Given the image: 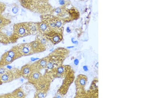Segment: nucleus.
Returning <instances> with one entry per match:
<instances>
[{
  "label": "nucleus",
  "mask_w": 149,
  "mask_h": 98,
  "mask_svg": "<svg viewBox=\"0 0 149 98\" xmlns=\"http://www.w3.org/2000/svg\"><path fill=\"white\" fill-rule=\"evenodd\" d=\"M46 93L45 91L38 90L35 93V98H44L45 97Z\"/></svg>",
  "instance_id": "obj_16"
},
{
  "label": "nucleus",
  "mask_w": 149,
  "mask_h": 98,
  "mask_svg": "<svg viewBox=\"0 0 149 98\" xmlns=\"http://www.w3.org/2000/svg\"><path fill=\"white\" fill-rule=\"evenodd\" d=\"M67 32H70V30L69 28H67Z\"/></svg>",
  "instance_id": "obj_24"
},
{
  "label": "nucleus",
  "mask_w": 149,
  "mask_h": 98,
  "mask_svg": "<svg viewBox=\"0 0 149 98\" xmlns=\"http://www.w3.org/2000/svg\"><path fill=\"white\" fill-rule=\"evenodd\" d=\"M32 71L31 65L27 64L22 67L19 73L24 78L28 79Z\"/></svg>",
  "instance_id": "obj_10"
},
{
  "label": "nucleus",
  "mask_w": 149,
  "mask_h": 98,
  "mask_svg": "<svg viewBox=\"0 0 149 98\" xmlns=\"http://www.w3.org/2000/svg\"><path fill=\"white\" fill-rule=\"evenodd\" d=\"M22 56L16 46H14L2 55L0 59V66H5L9 65Z\"/></svg>",
  "instance_id": "obj_1"
},
{
  "label": "nucleus",
  "mask_w": 149,
  "mask_h": 98,
  "mask_svg": "<svg viewBox=\"0 0 149 98\" xmlns=\"http://www.w3.org/2000/svg\"><path fill=\"white\" fill-rule=\"evenodd\" d=\"M11 98H23L26 97L24 90L21 87L17 88L10 94Z\"/></svg>",
  "instance_id": "obj_13"
},
{
  "label": "nucleus",
  "mask_w": 149,
  "mask_h": 98,
  "mask_svg": "<svg viewBox=\"0 0 149 98\" xmlns=\"http://www.w3.org/2000/svg\"><path fill=\"white\" fill-rule=\"evenodd\" d=\"M59 3L61 5H63L64 4V1L63 0H60L59 1Z\"/></svg>",
  "instance_id": "obj_22"
},
{
  "label": "nucleus",
  "mask_w": 149,
  "mask_h": 98,
  "mask_svg": "<svg viewBox=\"0 0 149 98\" xmlns=\"http://www.w3.org/2000/svg\"><path fill=\"white\" fill-rule=\"evenodd\" d=\"M37 40L39 41L40 43H41L45 47V48L47 46H49L50 42L47 37H43L42 36H38L37 37Z\"/></svg>",
  "instance_id": "obj_14"
},
{
  "label": "nucleus",
  "mask_w": 149,
  "mask_h": 98,
  "mask_svg": "<svg viewBox=\"0 0 149 98\" xmlns=\"http://www.w3.org/2000/svg\"><path fill=\"white\" fill-rule=\"evenodd\" d=\"M8 69L5 67L4 66H0V75L8 71Z\"/></svg>",
  "instance_id": "obj_18"
},
{
  "label": "nucleus",
  "mask_w": 149,
  "mask_h": 98,
  "mask_svg": "<svg viewBox=\"0 0 149 98\" xmlns=\"http://www.w3.org/2000/svg\"><path fill=\"white\" fill-rule=\"evenodd\" d=\"M17 71L8 69L5 72L0 75V80L3 83L11 82L17 77Z\"/></svg>",
  "instance_id": "obj_4"
},
{
  "label": "nucleus",
  "mask_w": 149,
  "mask_h": 98,
  "mask_svg": "<svg viewBox=\"0 0 149 98\" xmlns=\"http://www.w3.org/2000/svg\"><path fill=\"white\" fill-rule=\"evenodd\" d=\"M19 53L23 56L31 55L34 53L30 43H25L16 46Z\"/></svg>",
  "instance_id": "obj_5"
},
{
  "label": "nucleus",
  "mask_w": 149,
  "mask_h": 98,
  "mask_svg": "<svg viewBox=\"0 0 149 98\" xmlns=\"http://www.w3.org/2000/svg\"><path fill=\"white\" fill-rule=\"evenodd\" d=\"M84 70H85V71H87L88 70L87 67L86 66H84Z\"/></svg>",
  "instance_id": "obj_23"
},
{
  "label": "nucleus",
  "mask_w": 149,
  "mask_h": 98,
  "mask_svg": "<svg viewBox=\"0 0 149 98\" xmlns=\"http://www.w3.org/2000/svg\"><path fill=\"white\" fill-rule=\"evenodd\" d=\"M14 35L18 37H22L31 35L29 23L15 24L13 27Z\"/></svg>",
  "instance_id": "obj_3"
},
{
  "label": "nucleus",
  "mask_w": 149,
  "mask_h": 98,
  "mask_svg": "<svg viewBox=\"0 0 149 98\" xmlns=\"http://www.w3.org/2000/svg\"><path fill=\"white\" fill-rule=\"evenodd\" d=\"M1 28H0V30H1Z\"/></svg>",
  "instance_id": "obj_26"
},
{
  "label": "nucleus",
  "mask_w": 149,
  "mask_h": 98,
  "mask_svg": "<svg viewBox=\"0 0 149 98\" xmlns=\"http://www.w3.org/2000/svg\"><path fill=\"white\" fill-rule=\"evenodd\" d=\"M38 30L42 34L46 35L53 30L46 23L43 22L37 23Z\"/></svg>",
  "instance_id": "obj_11"
},
{
  "label": "nucleus",
  "mask_w": 149,
  "mask_h": 98,
  "mask_svg": "<svg viewBox=\"0 0 149 98\" xmlns=\"http://www.w3.org/2000/svg\"><path fill=\"white\" fill-rule=\"evenodd\" d=\"M36 87L38 90L46 91L49 87V83L46 80H42V78L36 84Z\"/></svg>",
  "instance_id": "obj_12"
},
{
  "label": "nucleus",
  "mask_w": 149,
  "mask_h": 98,
  "mask_svg": "<svg viewBox=\"0 0 149 98\" xmlns=\"http://www.w3.org/2000/svg\"><path fill=\"white\" fill-rule=\"evenodd\" d=\"M2 84H3V83H2L1 81V80H0V85H1Z\"/></svg>",
  "instance_id": "obj_25"
},
{
  "label": "nucleus",
  "mask_w": 149,
  "mask_h": 98,
  "mask_svg": "<svg viewBox=\"0 0 149 98\" xmlns=\"http://www.w3.org/2000/svg\"><path fill=\"white\" fill-rule=\"evenodd\" d=\"M74 64H75V65H77V64L79 63L78 60L77 59H76L75 60H74Z\"/></svg>",
  "instance_id": "obj_21"
},
{
  "label": "nucleus",
  "mask_w": 149,
  "mask_h": 98,
  "mask_svg": "<svg viewBox=\"0 0 149 98\" xmlns=\"http://www.w3.org/2000/svg\"><path fill=\"white\" fill-rule=\"evenodd\" d=\"M18 8L16 7H14L12 9V11L14 14H16L18 13Z\"/></svg>",
  "instance_id": "obj_20"
},
{
  "label": "nucleus",
  "mask_w": 149,
  "mask_h": 98,
  "mask_svg": "<svg viewBox=\"0 0 149 98\" xmlns=\"http://www.w3.org/2000/svg\"><path fill=\"white\" fill-rule=\"evenodd\" d=\"M79 83L80 85L84 86L85 84L86 80L84 79L81 78L79 80Z\"/></svg>",
  "instance_id": "obj_19"
},
{
  "label": "nucleus",
  "mask_w": 149,
  "mask_h": 98,
  "mask_svg": "<svg viewBox=\"0 0 149 98\" xmlns=\"http://www.w3.org/2000/svg\"><path fill=\"white\" fill-rule=\"evenodd\" d=\"M33 51L34 53H38L45 51V48L38 40L30 43Z\"/></svg>",
  "instance_id": "obj_9"
},
{
  "label": "nucleus",
  "mask_w": 149,
  "mask_h": 98,
  "mask_svg": "<svg viewBox=\"0 0 149 98\" xmlns=\"http://www.w3.org/2000/svg\"><path fill=\"white\" fill-rule=\"evenodd\" d=\"M46 35L50 41L54 44L58 43L61 41L62 39L61 33L54 31L47 33Z\"/></svg>",
  "instance_id": "obj_7"
},
{
  "label": "nucleus",
  "mask_w": 149,
  "mask_h": 98,
  "mask_svg": "<svg viewBox=\"0 0 149 98\" xmlns=\"http://www.w3.org/2000/svg\"><path fill=\"white\" fill-rule=\"evenodd\" d=\"M10 23V21L6 19L0 17V28H1L8 25Z\"/></svg>",
  "instance_id": "obj_15"
},
{
  "label": "nucleus",
  "mask_w": 149,
  "mask_h": 98,
  "mask_svg": "<svg viewBox=\"0 0 149 98\" xmlns=\"http://www.w3.org/2000/svg\"><path fill=\"white\" fill-rule=\"evenodd\" d=\"M66 72V69L63 66H60L57 69V75L60 76L64 75Z\"/></svg>",
  "instance_id": "obj_17"
},
{
  "label": "nucleus",
  "mask_w": 149,
  "mask_h": 98,
  "mask_svg": "<svg viewBox=\"0 0 149 98\" xmlns=\"http://www.w3.org/2000/svg\"><path fill=\"white\" fill-rule=\"evenodd\" d=\"M43 22L46 23L54 32H62V21L58 18L52 15H47L42 17Z\"/></svg>",
  "instance_id": "obj_2"
},
{
  "label": "nucleus",
  "mask_w": 149,
  "mask_h": 98,
  "mask_svg": "<svg viewBox=\"0 0 149 98\" xmlns=\"http://www.w3.org/2000/svg\"><path fill=\"white\" fill-rule=\"evenodd\" d=\"M48 63V59L44 58L36 62L31 66L33 71H38L39 69H42L46 67Z\"/></svg>",
  "instance_id": "obj_6"
},
{
  "label": "nucleus",
  "mask_w": 149,
  "mask_h": 98,
  "mask_svg": "<svg viewBox=\"0 0 149 98\" xmlns=\"http://www.w3.org/2000/svg\"><path fill=\"white\" fill-rule=\"evenodd\" d=\"M42 78L41 74L37 70H33L28 78L29 82L35 84Z\"/></svg>",
  "instance_id": "obj_8"
}]
</instances>
